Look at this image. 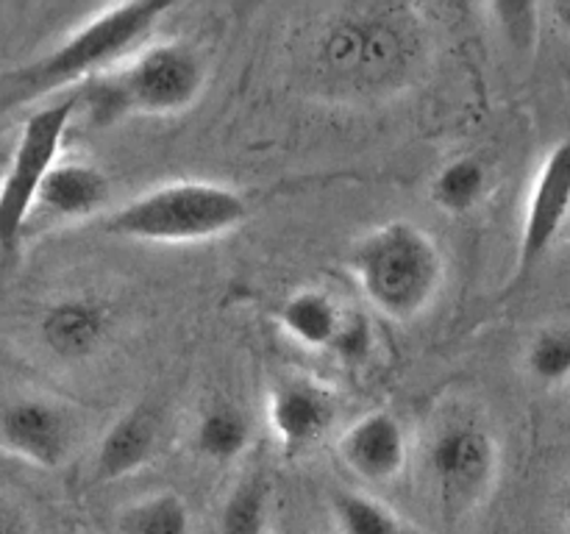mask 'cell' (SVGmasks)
I'll return each mask as SVG.
<instances>
[{
    "mask_svg": "<svg viewBox=\"0 0 570 534\" xmlns=\"http://www.w3.org/2000/svg\"><path fill=\"white\" fill-rule=\"evenodd\" d=\"M423 61L426 28L412 6L348 3L312 28L298 70L321 98L362 103L410 87Z\"/></svg>",
    "mask_w": 570,
    "mask_h": 534,
    "instance_id": "1",
    "label": "cell"
},
{
    "mask_svg": "<svg viewBox=\"0 0 570 534\" xmlns=\"http://www.w3.org/2000/svg\"><path fill=\"white\" fill-rule=\"evenodd\" d=\"M173 11L161 0H134L100 9L92 20L70 33L65 42L33 65L11 72L0 87V109L28 103L33 98L70 89L76 92L89 78L109 72L148 48L159 22Z\"/></svg>",
    "mask_w": 570,
    "mask_h": 534,
    "instance_id": "2",
    "label": "cell"
},
{
    "mask_svg": "<svg viewBox=\"0 0 570 534\" xmlns=\"http://www.w3.org/2000/svg\"><path fill=\"white\" fill-rule=\"evenodd\" d=\"M206 65L189 42H156L120 67L76 89L78 106L95 126H115L128 115H178L198 100Z\"/></svg>",
    "mask_w": 570,
    "mask_h": 534,
    "instance_id": "3",
    "label": "cell"
},
{
    "mask_svg": "<svg viewBox=\"0 0 570 534\" xmlns=\"http://www.w3.org/2000/svg\"><path fill=\"white\" fill-rule=\"evenodd\" d=\"M348 267L367 304L390 320L426 312L445 276L438 243L412 220H390L356 239Z\"/></svg>",
    "mask_w": 570,
    "mask_h": 534,
    "instance_id": "4",
    "label": "cell"
},
{
    "mask_svg": "<svg viewBox=\"0 0 570 534\" xmlns=\"http://www.w3.org/2000/svg\"><path fill=\"white\" fill-rule=\"evenodd\" d=\"M250 200L226 184L170 181L137 195L100 220V231L134 243L187 245L243 226Z\"/></svg>",
    "mask_w": 570,
    "mask_h": 534,
    "instance_id": "5",
    "label": "cell"
},
{
    "mask_svg": "<svg viewBox=\"0 0 570 534\" xmlns=\"http://www.w3.org/2000/svg\"><path fill=\"white\" fill-rule=\"evenodd\" d=\"M76 111H81L78 95L67 92L28 115L22 122L14 154L0 181V267L9 265L20 245L28 215L37 206L45 178L59 161L61 142Z\"/></svg>",
    "mask_w": 570,
    "mask_h": 534,
    "instance_id": "6",
    "label": "cell"
},
{
    "mask_svg": "<svg viewBox=\"0 0 570 534\" xmlns=\"http://www.w3.org/2000/svg\"><path fill=\"white\" fill-rule=\"evenodd\" d=\"M499 443L476 417L454 415L440 423L423 451L429 490L445 515H468L488 498L499 476Z\"/></svg>",
    "mask_w": 570,
    "mask_h": 534,
    "instance_id": "7",
    "label": "cell"
},
{
    "mask_svg": "<svg viewBox=\"0 0 570 534\" xmlns=\"http://www.w3.org/2000/svg\"><path fill=\"white\" fill-rule=\"evenodd\" d=\"M570 217V139L551 148L534 178L518 243L515 284L540 265Z\"/></svg>",
    "mask_w": 570,
    "mask_h": 534,
    "instance_id": "8",
    "label": "cell"
},
{
    "mask_svg": "<svg viewBox=\"0 0 570 534\" xmlns=\"http://www.w3.org/2000/svg\"><path fill=\"white\" fill-rule=\"evenodd\" d=\"M76 423L50 398H20L0 412V443L20 459L53 471L70 456Z\"/></svg>",
    "mask_w": 570,
    "mask_h": 534,
    "instance_id": "9",
    "label": "cell"
},
{
    "mask_svg": "<svg viewBox=\"0 0 570 534\" xmlns=\"http://www.w3.org/2000/svg\"><path fill=\"white\" fill-rule=\"evenodd\" d=\"M267 421L282 448L298 454L326 437L337 421V404L309 378H284L267 400Z\"/></svg>",
    "mask_w": 570,
    "mask_h": 534,
    "instance_id": "10",
    "label": "cell"
},
{
    "mask_svg": "<svg viewBox=\"0 0 570 534\" xmlns=\"http://www.w3.org/2000/svg\"><path fill=\"white\" fill-rule=\"evenodd\" d=\"M340 456L365 482H393L406 465L404 426L384 409L367 412L345 428L340 437Z\"/></svg>",
    "mask_w": 570,
    "mask_h": 534,
    "instance_id": "11",
    "label": "cell"
},
{
    "mask_svg": "<svg viewBox=\"0 0 570 534\" xmlns=\"http://www.w3.org/2000/svg\"><path fill=\"white\" fill-rule=\"evenodd\" d=\"M111 317L92 298H67L50 306L39 320L45 348L65 362L89 359L109 337Z\"/></svg>",
    "mask_w": 570,
    "mask_h": 534,
    "instance_id": "12",
    "label": "cell"
},
{
    "mask_svg": "<svg viewBox=\"0 0 570 534\" xmlns=\"http://www.w3.org/2000/svg\"><path fill=\"white\" fill-rule=\"evenodd\" d=\"M111 184L104 172L87 161H56L39 189L37 206L59 220H83L106 206Z\"/></svg>",
    "mask_w": 570,
    "mask_h": 534,
    "instance_id": "13",
    "label": "cell"
},
{
    "mask_svg": "<svg viewBox=\"0 0 570 534\" xmlns=\"http://www.w3.org/2000/svg\"><path fill=\"white\" fill-rule=\"evenodd\" d=\"M159 439V423L148 406L128 409L126 415L111 423L109 432L95 451V473L104 482L126 478L150 462Z\"/></svg>",
    "mask_w": 570,
    "mask_h": 534,
    "instance_id": "14",
    "label": "cell"
},
{
    "mask_svg": "<svg viewBox=\"0 0 570 534\" xmlns=\"http://www.w3.org/2000/svg\"><path fill=\"white\" fill-rule=\"evenodd\" d=\"M345 312L328 293L315 287L295 289L278 306L276 320L289 339L309 350H332Z\"/></svg>",
    "mask_w": 570,
    "mask_h": 534,
    "instance_id": "15",
    "label": "cell"
},
{
    "mask_svg": "<svg viewBox=\"0 0 570 534\" xmlns=\"http://www.w3.org/2000/svg\"><path fill=\"white\" fill-rule=\"evenodd\" d=\"M328 510L340 534H421L382 501L356 490H334Z\"/></svg>",
    "mask_w": 570,
    "mask_h": 534,
    "instance_id": "16",
    "label": "cell"
},
{
    "mask_svg": "<svg viewBox=\"0 0 570 534\" xmlns=\"http://www.w3.org/2000/svg\"><path fill=\"white\" fill-rule=\"evenodd\" d=\"M117 534H193V515L178 493H156L122 506Z\"/></svg>",
    "mask_w": 570,
    "mask_h": 534,
    "instance_id": "17",
    "label": "cell"
},
{
    "mask_svg": "<svg viewBox=\"0 0 570 534\" xmlns=\"http://www.w3.org/2000/svg\"><path fill=\"white\" fill-rule=\"evenodd\" d=\"M488 192V167L479 156H456L432 181V200L449 215H468Z\"/></svg>",
    "mask_w": 570,
    "mask_h": 534,
    "instance_id": "18",
    "label": "cell"
},
{
    "mask_svg": "<svg viewBox=\"0 0 570 534\" xmlns=\"http://www.w3.org/2000/svg\"><path fill=\"white\" fill-rule=\"evenodd\" d=\"M267 515H271V482L262 473H248L223 501L217 534H265Z\"/></svg>",
    "mask_w": 570,
    "mask_h": 534,
    "instance_id": "19",
    "label": "cell"
},
{
    "mask_svg": "<svg viewBox=\"0 0 570 534\" xmlns=\"http://www.w3.org/2000/svg\"><path fill=\"white\" fill-rule=\"evenodd\" d=\"M250 426L232 404H215L198 417L195 426V448L212 462H232L248 448Z\"/></svg>",
    "mask_w": 570,
    "mask_h": 534,
    "instance_id": "20",
    "label": "cell"
},
{
    "mask_svg": "<svg viewBox=\"0 0 570 534\" xmlns=\"http://www.w3.org/2000/svg\"><path fill=\"white\" fill-rule=\"evenodd\" d=\"M529 373L543 384L570 378V328H543L527 354Z\"/></svg>",
    "mask_w": 570,
    "mask_h": 534,
    "instance_id": "21",
    "label": "cell"
},
{
    "mask_svg": "<svg viewBox=\"0 0 570 534\" xmlns=\"http://www.w3.org/2000/svg\"><path fill=\"white\" fill-rule=\"evenodd\" d=\"M373 350V328L362 312H345L343 326H340L337 339L332 345V354L348 365H360Z\"/></svg>",
    "mask_w": 570,
    "mask_h": 534,
    "instance_id": "22",
    "label": "cell"
},
{
    "mask_svg": "<svg viewBox=\"0 0 570 534\" xmlns=\"http://www.w3.org/2000/svg\"><path fill=\"white\" fill-rule=\"evenodd\" d=\"M499 26L504 28L507 39L518 48H527L534 42V31H538V6L532 3H495L490 6Z\"/></svg>",
    "mask_w": 570,
    "mask_h": 534,
    "instance_id": "23",
    "label": "cell"
},
{
    "mask_svg": "<svg viewBox=\"0 0 570 534\" xmlns=\"http://www.w3.org/2000/svg\"><path fill=\"white\" fill-rule=\"evenodd\" d=\"M0 534H31L26 515L17 506L0 504Z\"/></svg>",
    "mask_w": 570,
    "mask_h": 534,
    "instance_id": "24",
    "label": "cell"
},
{
    "mask_svg": "<svg viewBox=\"0 0 570 534\" xmlns=\"http://www.w3.org/2000/svg\"><path fill=\"white\" fill-rule=\"evenodd\" d=\"M554 17L560 20V26L570 33V0H568V3H557L554 6Z\"/></svg>",
    "mask_w": 570,
    "mask_h": 534,
    "instance_id": "25",
    "label": "cell"
},
{
    "mask_svg": "<svg viewBox=\"0 0 570 534\" xmlns=\"http://www.w3.org/2000/svg\"><path fill=\"white\" fill-rule=\"evenodd\" d=\"M562 515H566V523H568V528H570V490H568L566 501H562Z\"/></svg>",
    "mask_w": 570,
    "mask_h": 534,
    "instance_id": "26",
    "label": "cell"
}]
</instances>
